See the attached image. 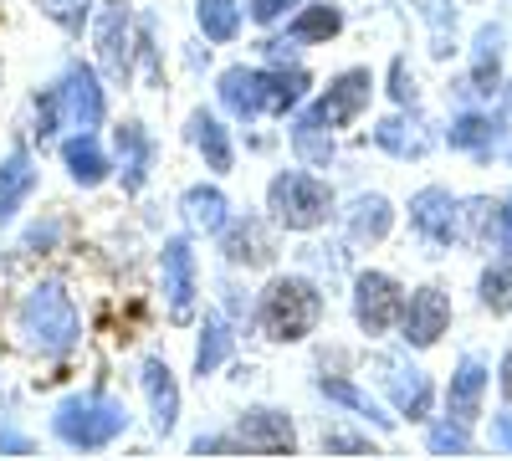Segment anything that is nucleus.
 <instances>
[{
    "mask_svg": "<svg viewBox=\"0 0 512 461\" xmlns=\"http://www.w3.org/2000/svg\"><path fill=\"white\" fill-rule=\"evenodd\" d=\"M415 11L425 16V26H431V52L436 57H451V36H456L451 0H415Z\"/></svg>",
    "mask_w": 512,
    "mask_h": 461,
    "instance_id": "obj_33",
    "label": "nucleus"
},
{
    "mask_svg": "<svg viewBox=\"0 0 512 461\" xmlns=\"http://www.w3.org/2000/svg\"><path fill=\"white\" fill-rule=\"evenodd\" d=\"M118 164H123V190L128 195H139L144 185H149V170H154V139H149V129L144 123H118Z\"/></svg>",
    "mask_w": 512,
    "mask_h": 461,
    "instance_id": "obj_16",
    "label": "nucleus"
},
{
    "mask_svg": "<svg viewBox=\"0 0 512 461\" xmlns=\"http://www.w3.org/2000/svg\"><path fill=\"white\" fill-rule=\"evenodd\" d=\"M62 164H67V175H72L77 185H88V190H93V185H103V180H108V170H113L108 154L98 149V139H93V134H82V129H77V139H67V144H62Z\"/></svg>",
    "mask_w": 512,
    "mask_h": 461,
    "instance_id": "obj_24",
    "label": "nucleus"
},
{
    "mask_svg": "<svg viewBox=\"0 0 512 461\" xmlns=\"http://www.w3.org/2000/svg\"><path fill=\"white\" fill-rule=\"evenodd\" d=\"M195 21H200V31L210 41H236V31H241V0H200Z\"/></svg>",
    "mask_w": 512,
    "mask_h": 461,
    "instance_id": "obj_31",
    "label": "nucleus"
},
{
    "mask_svg": "<svg viewBox=\"0 0 512 461\" xmlns=\"http://www.w3.org/2000/svg\"><path fill=\"white\" fill-rule=\"evenodd\" d=\"M410 231L425 246H451L461 241V200L441 185H425L410 195Z\"/></svg>",
    "mask_w": 512,
    "mask_h": 461,
    "instance_id": "obj_8",
    "label": "nucleus"
},
{
    "mask_svg": "<svg viewBox=\"0 0 512 461\" xmlns=\"http://www.w3.org/2000/svg\"><path fill=\"white\" fill-rule=\"evenodd\" d=\"M451 328V298L441 287H415L405 298V318H400V339L410 349H431L441 333Z\"/></svg>",
    "mask_w": 512,
    "mask_h": 461,
    "instance_id": "obj_11",
    "label": "nucleus"
},
{
    "mask_svg": "<svg viewBox=\"0 0 512 461\" xmlns=\"http://www.w3.org/2000/svg\"><path fill=\"white\" fill-rule=\"evenodd\" d=\"M31 190H36V164H31V154L16 144L6 159H0V226L21 216V205L31 200Z\"/></svg>",
    "mask_w": 512,
    "mask_h": 461,
    "instance_id": "obj_17",
    "label": "nucleus"
},
{
    "mask_svg": "<svg viewBox=\"0 0 512 461\" xmlns=\"http://www.w3.org/2000/svg\"><path fill=\"white\" fill-rule=\"evenodd\" d=\"M62 98H67V113H72V123H77L82 134H93L98 123H103V113H108V98H103V88H98V72L82 67V62L67 67Z\"/></svg>",
    "mask_w": 512,
    "mask_h": 461,
    "instance_id": "obj_14",
    "label": "nucleus"
},
{
    "mask_svg": "<svg viewBox=\"0 0 512 461\" xmlns=\"http://www.w3.org/2000/svg\"><path fill=\"white\" fill-rule=\"evenodd\" d=\"M497 385H502V400L512 405V349L502 354V364H497Z\"/></svg>",
    "mask_w": 512,
    "mask_h": 461,
    "instance_id": "obj_42",
    "label": "nucleus"
},
{
    "mask_svg": "<svg viewBox=\"0 0 512 461\" xmlns=\"http://www.w3.org/2000/svg\"><path fill=\"white\" fill-rule=\"evenodd\" d=\"M16 323H21V333H26V344H31L36 354H47V359H67V354L77 349V339H82V318H77V308H72V298H67L62 282L31 287L26 303H21V313H16Z\"/></svg>",
    "mask_w": 512,
    "mask_h": 461,
    "instance_id": "obj_2",
    "label": "nucleus"
},
{
    "mask_svg": "<svg viewBox=\"0 0 512 461\" xmlns=\"http://www.w3.org/2000/svg\"><path fill=\"white\" fill-rule=\"evenodd\" d=\"M405 318V292L390 272H359L354 282V323L369 333V339H379V333L400 328Z\"/></svg>",
    "mask_w": 512,
    "mask_h": 461,
    "instance_id": "obj_7",
    "label": "nucleus"
},
{
    "mask_svg": "<svg viewBox=\"0 0 512 461\" xmlns=\"http://www.w3.org/2000/svg\"><path fill=\"white\" fill-rule=\"evenodd\" d=\"M267 211L287 226V231H313L328 221L333 211V190L308 175V170H282L272 185H267Z\"/></svg>",
    "mask_w": 512,
    "mask_h": 461,
    "instance_id": "obj_5",
    "label": "nucleus"
},
{
    "mask_svg": "<svg viewBox=\"0 0 512 461\" xmlns=\"http://www.w3.org/2000/svg\"><path fill=\"white\" fill-rule=\"evenodd\" d=\"M318 395L328 400V405H344V410H354L359 421H369V426H379V431H390L395 426V415H384L359 385H349V380H338V374H323L318 380Z\"/></svg>",
    "mask_w": 512,
    "mask_h": 461,
    "instance_id": "obj_27",
    "label": "nucleus"
},
{
    "mask_svg": "<svg viewBox=\"0 0 512 461\" xmlns=\"http://www.w3.org/2000/svg\"><path fill=\"white\" fill-rule=\"evenodd\" d=\"M390 82H395V88H390V93H395V103H400V108H410V103H415V77H410V62H405V57H395V62H390Z\"/></svg>",
    "mask_w": 512,
    "mask_h": 461,
    "instance_id": "obj_39",
    "label": "nucleus"
},
{
    "mask_svg": "<svg viewBox=\"0 0 512 461\" xmlns=\"http://www.w3.org/2000/svg\"><path fill=\"white\" fill-rule=\"evenodd\" d=\"M88 6H93V0H41V11H47L62 31H82V21H88Z\"/></svg>",
    "mask_w": 512,
    "mask_h": 461,
    "instance_id": "obj_36",
    "label": "nucleus"
},
{
    "mask_svg": "<svg viewBox=\"0 0 512 461\" xmlns=\"http://www.w3.org/2000/svg\"><path fill=\"white\" fill-rule=\"evenodd\" d=\"M344 31V11L338 6H297V16L287 21V41L292 47H318Z\"/></svg>",
    "mask_w": 512,
    "mask_h": 461,
    "instance_id": "obj_25",
    "label": "nucleus"
},
{
    "mask_svg": "<svg viewBox=\"0 0 512 461\" xmlns=\"http://www.w3.org/2000/svg\"><path fill=\"white\" fill-rule=\"evenodd\" d=\"M461 236L472 241V246H492L502 241V205L497 200H466L461 205Z\"/></svg>",
    "mask_w": 512,
    "mask_h": 461,
    "instance_id": "obj_29",
    "label": "nucleus"
},
{
    "mask_svg": "<svg viewBox=\"0 0 512 461\" xmlns=\"http://www.w3.org/2000/svg\"><path fill=\"white\" fill-rule=\"evenodd\" d=\"M246 6H251V21H256V26H277L287 11L303 6V0H246Z\"/></svg>",
    "mask_w": 512,
    "mask_h": 461,
    "instance_id": "obj_38",
    "label": "nucleus"
},
{
    "mask_svg": "<svg viewBox=\"0 0 512 461\" xmlns=\"http://www.w3.org/2000/svg\"><path fill=\"white\" fill-rule=\"evenodd\" d=\"M492 441L502 451H512V415H497V421H492Z\"/></svg>",
    "mask_w": 512,
    "mask_h": 461,
    "instance_id": "obj_41",
    "label": "nucleus"
},
{
    "mask_svg": "<svg viewBox=\"0 0 512 461\" xmlns=\"http://www.w3.org/2000/svg\"><path fill=\"white\" fill-rule=\"evenodd\" d=\"M190 144L205 154V164H210V170H231V164H236V149H231V134H226V123L216 118V113H190Z\"/></svg>",
    "mask_w": 512,
    "mask_h": 461,
    "instance_id": "obj_23",
    "label": "nucleus"
},
{
    "mask_svg": "<svg viewBox=\"0 0 512 461\" xmlns=\"http://www.w3.org/2000/svg\"><path fill=\"white\" fill-rule=\"evenodd\" d=\"M180 211H185V221L195 226V231H205V236H221L226 231V211H231V205H226V195L216 190V185H190L185 190V200H180Z\"/></svg>",
    "mask_w": 512,
    "mask_h": 461,
    "instance_id": "obj_26",
    "label": "nucleus"
},
{
    "mask_svg": "<svg viewBox=\"0 0 512 461\" xmlns=\"http://www.w3.org/2000/svg\"><path fill=\"white\" fill-rule=\"evenodd\" d=\"M52 431H57V441H67L77 451H98V446H113L128 431V410L108 395H72V400L57 405Z\"/></svg>",
    "mask_w": 512,
    "mask_h": 461,
    "instance_id": "obj_4",
    "label": "nucleus"
},
{
    "mask_svg": "<svg viewBox=\"0 0 512 461\" xmlns=\"http://www.w3.org/2000/svg\"><path fill=\"white\" fill-rule=\"evenodd\" d=\"M374 144L384 149V154H395V159H425V154H431V129H425V123L410 113H395V118H384L379 123V129H374Z\"/></svg>",
    "mask_w": 512,
    "mask_h": 461,
    "instance_id": "obj_20",
    "label": "nucleus"
},
{
    "mask_svg": "<svg viewBox=\"0 0 512 461\" xmlns=\"http://www.w3.org/2000/svg\"><path fill=\"white\" fill-rule=\"evenodd\" d=\"M323 318V292L308 277H272L262 303H256V328L272 344H303Z\"/></svg>",
    "mask_w": 512,
    "mask_h": 461,
    "instance_id": "obj_3",
    "label": "nucleus"
},
{
    "mask_svg": "<svg viewBox=\"0 0 512 461\" xmlns=\"http://www.w3.org/2000/svg\"><path fill=\"white\" fill-rule=\"evenodd\" d=\"M502 251H512V190H507V200H502V241H497Z\"/></svg>",
    "mask_w": 512,
    "mask_h": 461,
    "instance_id": "obj_43",
    "label": "nucleus"
},
{
    "mask_svg": "<svg viewBox=\"0 0 512 461\" xmlns=\"http://www.w3.org/2000/svg\"><path fill=\"white\" fill-rule=\"evenodd\" d=\"M451 149H466V154H482L492 159L507 139V118H492V113H456L451 118Z\"/></svg>",
    "mask_w": 512,
    "mask_h": 461,
    "instance_id": "obj_18",
    "label": "nucleus"
},
{
    "mask_svg": "<svg viewBox=\"0 0 512 461\" xmlns=\"http://www.w3.org/2000/svg\"><path fill=\"white\" fill-rule=\"evenodd\" d=\"M144 395L154 410V431L169 436L180 426V385H175V374H169L164 359H144Z\"/></svg>",
    "mask_w": 512,
    "mask_h": 461,
    "instance_id": "obj_19",
    "label": "nucleus"
},
{
    "mask_svg": "<svg viewBox=\"0 0 512 461\" xmlns=\"http://www.w3.org/2000/svg\"><path fill=\"white\" fill-rule=\"evenodd\" d=\"M164 298H169V318L190 323L195 318V251L185 236H169L164 241Z\"/></svg>",
    "mask_w": 512,
    "mask_h": 461,
    "instance_id": "obj_13",
    "label": "nucleus"
},
{
    "mask_svg": "<svg viewBox=\"0 0 512 461\" xmlns=\"http://www.w3.org/2000/svg\"><path fill=\"white\" fill-rule=\"evenodd\" d=\"M425 446H431V456H466V451H472V436H466V421H456V415H446L441 426H431V436H425Z\"/></svg>",
    "mask_w": 512,
    "mask_h": 461,
    "instance_id": "obj_35",
    "label": "nucleus"
},
{
    "mask_svg": "<svg viewBox=\"0 0 512 461\" xmlns=\"http://www.w3.org/2000/svg\"><path fill=\"white\" fill-rule=\"evenodd\" d=\"M369 98H374V72L369 67H349V72H338L328 88L318 93V103L313 108H303L297 113V123H308V129H349V123L369 108Z\"/></svg>",
    "mask_w": 512,
    "mask_h": 461,
    "instance_id": "obj_6",
    "label": "nucleus"
},
{
    "mask_svg": "<svg viewBox=\"0 0 512 461\" xmlns=\"http://www.w3.org/2000/svg\"><path fill=\"white\" fill-rule=\"evenodd\" d=\"M292 149H297V159H303L308 170H328V164H333V139H328V129L292 123Z\"/></svg>",
    "mask_w": 512,
    "mask_h": 461,
    "instance_id": "obj_34",
    "label": "nucleus"
},
{
    "mask_svg": "<svg viewBox=\"0 0 512 461\" xmlns=\"http://www.w3.org/2000/svg\"><path fill=\"white\" fill-rule=\"evenodd\" d=\"M477 298H482V308L487 313H512V257H497L487 272H482V282H477Z\"/></svg>",
    "mask_w": 512,
    "mask_h": 461,
    "instance_id": "obj_32",
    "label": "nucleus"
},
{
    "mask_svg": "<svg viewBox=\"0 0 512 461\" xmlns=\"http://www.w3.org/2000/svg\"><path fill=\"white\" fill-rule=\"evenodd\" d=\"M236 446L241 451H256V456H292L297 446V431H292V415L287 410H246L236 421Z\"/></svg>",
    "mask_w": 512,
    "mask_h": 461,
    "instance_id": "obj_12",
    "label": "nucleus"
},
{
    "mask_svg": "<svg viewBox=\"0 0 512 461\" xmlns=\"http://www.w3.org/2000/svg\"><path fill=\"white\" fill-rule=\"evenodd\" d=\"M395 226V211H390V200L384 195H359L349 205V236L354 241H384Z\"/></svg>",
    "mask_w": 512,
    "mask_h": 461,
    "instance_id": "obj_28",
    "label": "nucleus"
},
{
    "mask_svg": "<svg viewBox=\"0 0 512 461\" xmlns=\"http://www.w3.org/2000/svg\"><path fill=\"white\" fill-rule=\"evenodd\" d=\"M374 369H379V385L390 390L400 415H410V421H425V415H431L436 390H431V374L425 369H415L410 359H395V354H379Z\"/></svg>",
    "mask_w": 512,
    "mask_h": 461,
    "instance_id": "obj_9",
    "label": "nucleus"
},
{
    "mask_svg": "<svg viewBox=\"0 0 512 461\" xmlns=\"http://www.w3.org/2000/svg\"><path fill=\"white\" fill-rule=\"evenodd\" d=\"M221 251H226V262H236V267H262V262H272V241H267V231H262V221H256V216L226 221Z\"/></svg>",
    "mask_w": 512,
    "mask_h": 461,
    "instance_id": "obj_22",
    "label": "nucleus"
},
{
    "mask_svg": "<svg viewBox=\"0 0 512 461\" xmlns=\"http://www.w3.org/2000/svg\"><path fill=\"white\" fill-rule=\"evenodd\" d=\"M323 451H344V456H374L369 441L359 436H344V431H323Z\"/></svg>",
    "mask_w": 512,
    "mask_h": 461,
    "instance_id": "obj_40",
    "label": "nucleus"
},
{
    "mask_svg": "<svg viewBox=\"0 0 512 461\" xmlns=\"http://www.w3.org/2000/svg\"><path fill=\"white\" fill-rule=\"evenodd\" d=\"M221 103L236 118H262V113H292L308 93V72H262V67H226L221 72Z\"/></svg>",
    "mask_w": 512,
    "mask_h": 461,
    "instance_id": "obj_1",
    "label": "nucleus"
},
{
    "mask_svg": "<svg viewBox=\"0 0 512 461\" xmlns=\"http://www.w3.org/2000/svg\"><path fill=\"white\" fill-rule=\"evenodd\" d=\"M98 62L113 82H128V72H134V11H128V0H108L98 16Z\"/></svg>",
    "mask_w": 512,
    "mask_h": 461,
    "instance_id": "obj_10",
    "label": "nucleus"
},
{
    "mask_svg": "<svg viewBox=\"0 0 512 461\" xmlns=\"http://www.w3.org/2000/svg\"><path fill=\"white\" fill-rule=\"evenodd\" d=\"M482 395H487V364L477 354H461L451 385H446V415H456V421L472 426L482 415Z\"/></svg>",
    "mask_w": 512,
    "mask_h": 461,
    "instance_id": "obj_15",
    "label": "nucleus"
},
{
    "mask_svg": "<svg viewBox=\"0 0 512 461\" xmlns=\"http://www.w3.org/2000/svg\"><path fill=\"white\" fill-rule=\"evenodd\" d=\"M67 108V98H62V88L57 93H41L36 98V134L47 139V134H57V113Z\"/></svg>",
    "mask_w": 512,
    "mask_h": 461,
    "instance_id": "obj_37",
    "label": "nucleus"
},
{
    "mask_svg": "<svg viewBox=\"0 0 512 461\" xmlns=\"http://www.w3.org/2000/svg\"><path fill=\"white\" fill-rule=\"evenodd\" d=\"M502 88V26H482L472 41V77H466V93L492 98Z\"/></svg>",
    "mask_w": 512,
    "mask_h": 461,
    "instance_id": "obj_21",
    "label": "nucleus"
},
{
    "mask_svg": "<svg viewBox=\"0 0 512 461\" xmlns=\"http://www.w3.org/2000/svg\"><path fill=\"white\" fill-rule=\"evenodd\" d=\"M231 359V328L216 318V313H205V328H200V344H195V374L205 380V374H216L221 364Z\"/></svg>",
    "mask_w": 512,
    "mask_h": 461,
    "instance_id": "obj_30",
    "label": "nucleus"
}]
</instances>
